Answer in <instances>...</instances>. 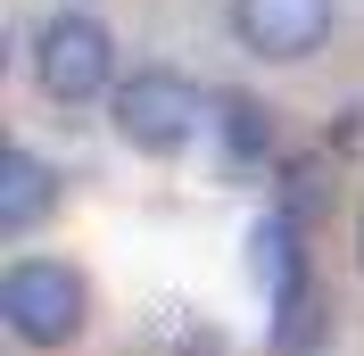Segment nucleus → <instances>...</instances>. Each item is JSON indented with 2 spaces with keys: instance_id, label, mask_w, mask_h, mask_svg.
<instances>
[{
  "instance_id": "0eeeda50",
  "label": "nucleus",
  "mask_w": 364,
  "mask_h": 356,
  "mask_svg": "<svg viewBox=\"0 0 364 356\" xmlns=\"http://www.w3.org/2000/svg\"><path fill=\"white\" fill-rule=\"evenodd\" d=\"M215 133H224L232 166H257V157L273 150V108L249 100V91H224V100H215Z\"/></svg>"
},
{
  "instance_id": "20e7f679",
  "label": "nucleus",
  "mask_w": 364,
  "mask_h": 356,
  "mask_svg": "<svg viewBox=\"0 0 364 356\" xmlns=\"http://www.w3.org/2000/svg\"><path fill=\"white\" fill-rule=\"evenodd\" d=\"M340 25V0H232V42L265 58V67H298L315 58Z\"/></svg>"
},
{
  "instance_id": "f257e3e1",
  "label": "nucleus",
  "mask_w": 364,
  "mask_h": 356,
  "mask_svg": "<svg viewBox=\"0 0 364 356\" xmlns=\"http://www.w3.org/2000/svg\"><path fill=\"white\" fill-rule=\"evenodd\" d=\"M0 323L17 348H75L91 332V282L67 257H17L0 273Z\"/></svg>"
},
{
  "instance_id": "39448f33",
  "label": "nucleus",
  "mask_w": 364,
  "mask_h": 356,
  "mask_svg": "<svg viewBox=\"0 0 364 356\" xmlns=\"http://www.w3.org/2000/svg\"><path fill=\"white\" fill-rule=\"evenodd\" d=\"M58 166H50L42 150H25V141H9L0 150V241H25V232H42L50 207H58Z\"/></svg>"
},
{
  "instance_id": "f03ea898",
  "label": "nucleus",
  "mask_w": 364,
  "mask_h": 356,
  "mask_svg": "<svg viewBox=\"0 0 364 356\" xmlns=\"http://www.w3.org/2000/svg\"><path fill=\"white\" fill-rule=\"evenodd\" d=\"M108 125H116L124 150L174 157V150H191V133L207 125V100H199V83L174 75V67H133L116 83V100H108Z\"/></svg>"
},
{
  "instance_id": "7ed1b4c3",
  "label": "nucleus",
  "mask_w": 364,
  "mask_h": 356,
  "mask_svg": "<svg viewBox=\"0 0 364 356\" xmlns=\"http://www.w3.org/2000/svg\"><path fill=\"white\" fill-rule=\"evenodd\" d=\"M33 83H42L58 108L100 100V91L116 83V42H108V25L83 17V9H58V17L33 33Z\"/></svg>"
},
{
  "instance_id": "423d86ee",
  "label": "nucleus",
  "mask_w": 364,
  "mask_h": 356,
  "mask_svg": "<svg viewBox=\"0 0 364 356\" xmlns=\"http://www.w3.org/2000/svg\"><path fill=\"white\" fill-rule=\"evenodd\" d=\"M249 273L265 282L273 307L306 290V257H298V224H290V216H257V224H249Z\"/></svg>"
},
{
  "instance_id": "6e6552de",
  "label": "nucleus",
  "mask_w": 364,
  "mask_h": 356,
  "mask_svg": "<svg viewBox=\"0 0 364 356\" xmlns=\"http://www.w3.org/2000/svg\"><path fill=\"white\" fill-rule=\"evenodd\" d=\"M356 257H364V207H356Z\"/></svg>"
}]
</instances>
